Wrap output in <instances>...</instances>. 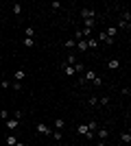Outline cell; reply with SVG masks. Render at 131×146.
I'll return each instance as SVG.
<instances>
[{
	"instance_id": "6da1fadb",
	"label": "cell",
	"mask_w": 131,
	"mask_h": 146,
	"mask_svg": "<svg viewBox=\"0 0 131 146\" xmlns=\"http://www.w3.org/2000/svg\"><path fill=\"white\" fill-rule=\"evenodd\" d=\"M76 133H79V135H83L85 140H92V137H94V133H92V131H90V129H87V124H85V122L76 127Z\"/></svg>"
},
{
	"instance_id": "7a4b0ae2",
	"label": "cell",
	"mask_w": 131,
	"mask_h": 146,
	"mask_svg": "<svg viewBox=\"0 0 131 146\" xmlns=\"http://www.w3.org/2000/svg\"><path fill=\"white\" fill-rule=\"evenodd\" d=\"M94 76H96V72H94V70H85V72H83V76L79 79V83H81V85H83V83H92Z\"/></svg>"
},
{
	"instance_id": "3957f363",
	"label": "cell",
	"mask_w": 131,
	"mask_h": 146,
	"mask_svg": "<svg viewBox=\"0 0 131 146\" xmlns=\"http://www.w3.org/2000/svg\"><path fill=\"white\" fill-rule=\"evenodd\" d=\"M94 15H96V11H94V9H81V18L83 20H94Z\"/></svg>"
},
{
	"instance_id": "277c9868",
	"label": "cell",
	"mask_w": 131,
	"mask_h": 146,
	"mask_svg": "<svg viewBox=\"0 0 131 146\" xmlns=\"http://www.w3.org/2000/svg\"><path fill=\"white\" fill-rule=\"evenodd\" d=\"M105 35L112 39V42H116V35H118V29L116 26H109V29H105Z\"/></svg>"
},
{
	"instance_id": "5b68a950",
	"label": "cell",
	"mask_w": 131,
	"mask_h": 146,
	"mask_svg": "<svg viewBox=\"0 0 131 146\" xmlns=\"http://www.w3.org/2000/svg\"><path fill=\"white\" fill-rule=\"evenodd\" d=\"M96 42H103V44H109V46H112V44H116V42H112V39H109V37L105 35V31H100L98 33V39H96Z\"/></svg>"
},
{
	"instance_id": "8992f818",
	"label": "cell",
	"mask_w": 131,
	"mask_h": 146,
	"mask_svg": "<svg viewBox=\"0 0 131 146\" xmlns=\"http://www.w3.org/2000/svg\"><path fill=\"white\" fill-rule=\"evenodd\" d=\"M5 122H7V129H13V131L20 127V120H15V118H9V120H5Z\"/></svg>"
},
{
	"instance_id": "52a82bcc",
	"label": "cell",
	"mask_w": 131,
	"mask_h": 146,
	"mask_svg": "<svg viewBox=\"0 0 131 146\" xmlns=\"http://www.w3.org/2000/svg\"><path fill=\"white\" fill-rule=\"evenodd\" d=\"M37 131H39L42 135H50V133H53V129H50V127H46V124H42V122L37 124Z\"/></svg>"
},
{
	"instance_id": "ba28073f",
	"label": "cell",
	"mask_w": 131,
	"mask_h": 146,
	"mask_svg": "<svg viewBox=\"0 0 131 146\" xmlns=\"http://www.w3.org/2000/svg\"><path fill=\"white\" fill-rule=\"evenodd\" d=\"M85 44H87V50H90V48H92V50H96V48H98V42H96L94 37H87V39H85Z\"/></svg>"
},
{
	"instance_id": "9c48e42d",
	"label": "cell",
	"mask_w": 131,
	"mask_h": 146,
	"mask_svg": "<svg viewBox=\"0 0 131 146\" xmlns=\"http://www.w3.org/2000/svg\"><path fill=\"white\" fill-rule=\"evenodd\" d=\"M94 133L98 135V140L105 142V140H107V135H109V131H107V129H98V131H94Z\"/></svg>"
},
{
	"instance_id": "30bf717a",
	"label": "cell",
	"mask_w": 131,
	"mask_h": 146,
	"mask_svg": "<svg viewBox=\"0 0 131 146\" xmlns=\"http://www.w3.org/2000/svg\"><path fill=\"white\" fill-rule=\"evenodd\" d=\"M107 68H109V70H118V68H120V59H109Z\"/></svg>"
},
{
	"instance_id": "8fae6325",
	"label": "cell",
	"mask_w": 131,
	"mask_h": 146,
	"mask_svg": "<svg viewBox=\"0 0 131 146\" xmlns=\"http://www.w3.org/2000/svg\"><path fill=\"white\" fill-rule=\"evenodd\" d=\"M116 29H118V31H129L131 24H129V22H125V20H120L118 24H116Z\"/></svg>"
},
{
	"instance_id": "7c38bea8",
	"label": "cell",
	"mask_w": 131,
	"mask_h": 146,
	"mask_svg": "<svg viewBox=\"0 0 131 146\" xmlns=\"http://www.w3.org/2000/svg\"><path fill=\"white\" fill-rule=\"evenodd\" d=\"M22 46H24V48H33V46H35V39H31V37H24V39H22Z\"/></svg>"
},
{
	"instance_id": "4fadbf2b",
	"label": "cell",
	"mask_w": 131,
	"mask_h": 146,
	"mask_svg": "<svg viewBox=\"0 0 131 146\" xmlns=\"http://www.w3.org/2000/svg\"><path fill=\"white\" fill-rule=\"evenodd\" d=\"M26 74H24V70H15V72H13V79H15V83H20V81L24 79Z\"/></svg>"
},
{
	"instance_id": "5bb4252c",
	"label": "cell",
	"mask_w": 131,
	"mask_h": 146,
	"mask_svg": "<svg viewBox=\"0 0 131 146\" xmlns=\"http://www.w3.org/2000/svg\"><path fill=\"white\" fill-rule=\"evenodd\" d=\"M76 50H79V52H85L87 50V44H85V39H81V42H76V46H74Z\"/></svg>"
},
{
	"instance_id": "9a60e30c",
	"label": "cell",
	"mask_w": 131,
	"mask_h": 146,
	"mask_svg": "<svg viewBox=\"0 0 131 146\" xmlns=\"http://www.w3.org/2000/svg\"><path fill=\"white\" fill-rule=\"evenodd\" d=\"M24 37H31V39H35V29H33V26H26V29H24Z\"/></svg>"
},
{
	"instance_id": "2e32d148",
	"label": "cell",
	"mask_w": 131,
	"mask_h": 146,
	"mask_svg": "<svg viewBox=\"0 0 131 146\" xmlns=\"http://www.w3.org/2000/svg\"><path fill=\"white\" fill-rule=\"evenodd\" d=\"M11 11H13V15H22V5H11Z\"/></svg>"
},
{
	"instance_id": "e0dca14e",
	"label": "cell",
	"mask_w": 131,
	"mask_h": 146,
	"mask_svg": "<svg viewBox=\"0 0 131 146\" xmlns=\"http://www.w3.org/2000/svg\"><path fill=\"white\" fill-rule=\"evenodd\" d=\"M63 74H68V76H74V66H63Z\"/></svg>"
},
{
	"instance_id": "ac0fdd59",
	"label": "cell",
	"mask_w": 131,
	"mask_h": 146,
	"mask_svg": "<svg viewBox=\"0 0 131 146\" xmlns=\"http://www.w3.org/2000/svg\"><path fill=\"white\" fill-rule=\"evenodd\" d=\"M120 140L125 142V144H131V133H129V131H125V133H120Z\"/></svg>"
},
{
	"instance_id": "d6986e66",
	"label": "cell",
	"mask_w": 131,
	"mask_h": 146,
	"mask_svg": "<svg viewBox=\"0 0 131 146\" xmlns=\"http://www.w3.org/2000/svg\"><path fill=\"white\" fill-rule=\"evenodd\" d=\"M50 137H53V140H55V142H61V140H63L61 131H53V133H50Z\"/></svg>"
},
{
	"instance_id": "ffe728a7",
	"label": "cell",
	"mask_w": 131,
	"mask_h": 146,
	"mask_svg": "<svg viewBox=\"0 0 131 146\" xmlns=\"http://www.w3.org/2000/svg\"><path fill=\"white\" fill-rule=\"evenodd\" d=\"M5 142H7V146H15V144H18V137H15V135H9Z\"/></svg>"
},
{
	"instance_id": "44dd1931",
	"label": "cell",
	"mask_w": 131,
	"mask_h": 146,
	"mask_svg": "<svg viewBox=\"0 0 131 146\" xmlns=\"http://www.w3.org/2000/svg\"><path fill=\"white\" fill-rule=\"evenodd\" d=\"M63 127H66V120H63V118H57L55 120V129L59 131V129H63Z\"/></svg>"
},
{
	"instance_id": "7402d4cb",
	"label": "cell",
	"mask_w": 131,
	"mask_h": 146,
	"mask_svg": "<svg viewBox=\"0 0 131 146\" xmlns=\"http://www.w3.org/2000/svg\"><path fill=\"white\" fill-rule=\"evenodd\" d=\"M92 85H94V87H100V85H103V79H100L98 74H96V76L92 79Z\"/></svg>"
},
{
	"instance_id": "603a6c76",
	"label": "cell",
	"mask_w": 131,
	"mask_h": 146,
	"mask_svg": "<svg viewBox=\"0 0 131 146\" xmlns=\"http://www.w3.org/2000/svg\"><path fill=\"white\" fill-rule=\"evenodd\" d=\"M74 72L76 74H83V72H85V66H83V63H74Z\"/></svg>"
},
{
	"instance_id": "cb8c5ba5",
	"label": "cell",
	"mask_w": 131,
	"mask_h": 146,
	"mask_svg": "<svg viewBox=\"0 0 131 146\" xmlns=\"http://www.w3.org/2000/svg\"><path fill=\"white\" fill-rule=\"evenodd\" d=\"M83 29H94V20H83Z\"/></svg>"
},
{
	"instance_id": "d4e9b609",
	"label": "cell",
	"mask_w": 131,
	"mask_h": 146,
	"mask_svg": "<svg viewBox=\"0 0 131 146\" xmlns=\"http://www.w3.org/2000/svg\"><path fill=\"white\" fill-rule=\"evenodd\" d=\"M63 46H66V48H74L76 42H74V39H66V42H63Z\"/></svg>"
},
{
	"instance_id": "484cf974",
	"label": "cell",
	"mask_w": 131,
	"mask_h": 146,
	"mask_svg": "<svg viewBox=\"0 0 131 146\" xmlns=\"http://www.w3.org/2000/svg\"><path fill=\"white\" fill-rule=\"evenodd\" d=\"M85 124H87V129H90V131H92V133H94V131H96V129H98V124H96V122H85Z\"/></svg>"
},
{
	"instance_id": "4316f807",
	"label": "cell",
	"mask_w": 131,
	"mask_h": 146,
	"mask_svg": "<svg viewBox=\"0 0 131 146\" xmlns=\"http://www.w3.org/2000/svg\"><path fill=\"white\" fill-rule=\"evenodd\" d=\"M98 103L105 107V105H109V96H103V98H98Z\"/></svg>"
},
{
	"instance_id": "83f0119b",
	"label": "cell",
	"mask_w": 131,
	"mask_h": 146,
	"mask_svg": "<svg viewBox=\"0 0 131 146\" xmlns=\"http://www.w3.org/2000/svg\"><path fill=\"white\" fill-rule=\"evenodd\" d=\"M13 118H15V120H20V122H22V111H13Z\"/></svg>"
},
{
	"instance_id": "f1b7e54d",
	"label": "cell",
	"mask_w": 131,
	"mask_h": 146,
	"mask_svg": "<svg viewBox=\"0 0 131 146\" xmlns=\"http://www.w3.org/2000/svg\"><path fill=\"white\" fill-rule=\"evenodd\" d=\"M87 103H90V105H92V107H94V105H98V98H96V96H92V98H90V100H87Z\"/></svg>"
},
{
	"instance_id": "f546056e",
	"label": "cell",
	"mask_w": 131,
	"mask_h": 146,
	"mask_svg": "<svg viewBox=\"0 0 131 146\" xmlns=\"http://www.w3.org/2000/svg\"><path fill=\"white\" fill-rule=\"evenodd\" d=\"M0 118H2V120H9V111H0Z\"/></svg>"
},
{
	"instance_id": "4dcf8cb0",
	"label": "cell",
	"mask_w": 131,
	"mask_h": 146,
	"mask_svg": "<svg viewBox=\"0 0 131 146\" xmlns=\"http://www.w3.org/2000/svg\"><path fill=\"white\" fill-rule=\"evenodd\" d=\"M96 146H107V144H105L103 140H98V142H96Z\"/></svg>"
},
{
	"instance_id": "1f68e13d",
	"label": "cell",
	"mask_w": 131,
	"mask_h": 146,
	"mask_svg": "<svg viewBox=\"0 0 131 146\" xmlns=\"http://www.w3.org/2000/svg\"><path fill=\"white\" fill-rule=\"evenodd\" d=\"M15 146H24V144H22V142H18V144H15Z\"/></svg>"
}]
</instances>
